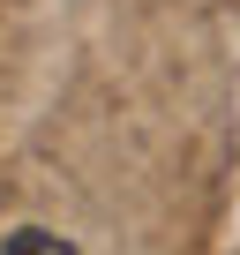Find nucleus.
<instances>
[{
    "instance_id": "nucleus-1",
    "label": "nucleus",
    "mask_w": 240,
    "mask_h": 255,
    "mask_svg": "<svg viewBox=\"0 0 240 255\" xmlns=\"http://www.w3.org/2000/svg\"><path fill=\"white\" fill-rule=\"evenodd\" d=\"M0 255H75L60 233H45V225H23V233H8V248Z\"/></svg>"
}]
</instances>
